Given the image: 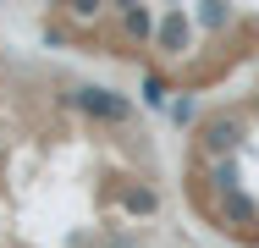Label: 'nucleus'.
Returning <instances> with one entry per match:
<instances>
[{"instance_id": "obj_1", "label": "nucleus", "mask_w": 259, "mask_h": 248, "mask_svg": "<svg viewBox=\"0 0 259 248\" xmlns=\"http://www.w3.org/2000/svg\"><path fill=\"white\" fill-rule=\"evenodd\" d=\"M77 105L100 121H133V99H121L116 89H77Z\"/></svg>"}, {"instance_id": "obj_2", "label": "nucleus", "mask_w": 259, "mask_h": 248, "mask_svg": "<svg viewBox=\"0 0 259 248\" xmlns=\"http://www.w3.org/2000/svg\"><path fill=\"white\" fill-rule=\"evenodd\" d=\"M243 144V121H232V116H215V121H204V149L215 154V160H232V149Z\"/></svg>"}, {"instance_id": "obj_3", "label": "nucleus", "mask_w": 259, "mask_h": 248, "mask_svg": "<svg viewBox=\"0 0 259 248\" xmlns=\"http://www.w3.org/2000/svg\"><path fill=\"white\" fill-rule=\"evenodd\" d=\"M121 28H127V33H133V39H138V45H144V39H149V33H155V17H149V11H144V6H127V11H121Z\"/></svg>"}, {"instance_id": "obj_4", "label": "nucleus", "mask_w": 259, "mask_h": 248, "mask_svg": "<svg viewBox=\"0 0 259 248\" xmlns=\"http://www.w3.org/2000/svg\"><path fill=\"white\" fill-rule=\"evenodd\" d=\"M254 221H259L254 198H243V193H232V198H226V226H254Z\"/></svg>"}, {"instance_id": "obj_5", "label": "nucleus", "mask_w": 259, "mask_h": 248, "mask_svg": "<svg viewBox=\"0 0 259 248\" xmlns=\"http://www.w3.org/2000/svg\"><path fill=\"white\" fill-rule=\"evenodd\" d=\"M144 105H149V110H171V83L149 72V77H144Z\"/></svg>"}, {"instance_id": "obj_6", "label": "nucleus", "mask_w": 259, "mask_h": 248, "mask_svg": "<svg viewBox=\"0 0 259 248\" xmlns=\"http://www.w3.org/2000/svg\"><path fill=\"white\" fill-rule=\"evenodd\" d=\"M165 116H171L177 127H188V121L199 116V105H193V99H188V94H182V99H171V110H165Z\"/></svg>"}, {"instance_id": "obj_7", "label": "nucleus", "mask_w": 259, "mask_h": 248, "mask_svg": "<svg viewBox=\"0 0 259 248\" xmlns=\"http://www.w3.org/2000/svg\"><path fill=\"white\" fill-rule=\"evenodd\" d=\"M127 204H133V210H144V215H149V210H155V193H149V188H138V193L127 198Z\"/></svg>"}]
</instances>
